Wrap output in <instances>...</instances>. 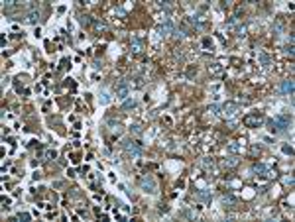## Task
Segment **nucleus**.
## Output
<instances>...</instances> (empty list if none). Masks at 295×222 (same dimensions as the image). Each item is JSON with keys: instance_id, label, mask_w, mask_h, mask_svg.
<instances>
[{"instance_id": "obj_1", "label": "nucleus", "mask_w": 295, "mask_h": 222, "mask_svg": "<svg viewBox=\"0 0 295 222\" xmlns=\"http://www.w3.org/2000/svg\"><path fill=\"white\" fill-rule=\"evenodd\" d=\"M289 124H291V118H289V116H277V118L270 120L272 132H285V130L289 128Z\"/></svg>"}, {"instance_id": "obj_2", "label": "nucleus", "mask_w": 295, "mask_h": 222, "mask_svg": "<svg viewBox=\"0 0 295 222\" xmlns=\"http://www.w3.org/2000/svg\"><path fill=\"white\" fill-rule=\"evenodd\" d=\"M122 147L128 151V153H132V155H140L142 153V142H132V140H124L122 142Z\"/></svg>"}, {"instance_id": "obj_3", "label": "nucleus", "mask_w": 295, "mask_h": 222, "mask_svg": "<svg viewBox=\"0 0 295 222\" xmlns=\"http://www.w3.org/2000/svg\"><path fill=\"white\" fill-rule=\"evenodd\" d=\"M262 122H264V116H262V114H250V116H246V118H244V124H246V126H250V128H258Z\"/></svg>"}, {"instance_id": "obj_4", "label": "nucleus", "mask_w": 295, "mask_h": 222, "mask_svg": "<svg viewBox=\"0 0 295 222\" xmlns=\"http://www.w3.org/2000/svg\"><path fill=\"white\" fill-rule=\"evenodd\" d=\"M128 92H130L128 85H126L124 81H120V83H118V87H116V96H118V98H126V96H128Z\"/></svg>"}, {"instance_id": "obj_5", "label": "nucleus", "mask_w": 295, "mask_h": 222, "mask_svg": "<svg viewBox=\"0 0 295 222\" xmlns=\"http://www.w3.org/2000/svg\"><path fill=\"white\" fill-rule=\"evenodd\" d=\"M238 108H240V106H238L236 102H226V104H222V106H220V110L224 112V114H234Z\"/></svg>"}, {"instance_id": "obj_6", "label": "nucleus", "mask_w": 295, "mask_h": 222, "mask_svg": "<svg viewBox=\"0 0 295 222\" xmlns=\"http://www.w3.org/2000/svg\"><path fill=\"white\" fill-rule=\"evenodd\" d=\"M142 189L150 191V193H155V183H153L152 177H144L142 179Z\"/></svg>"}, {"instance_id": "obj_7", "label": "nucleus", "mask_w": 295, "mask_h": 222, "mask_svg": "<svg viewBox=\"0 0 295 222\" xmlns=\"http://www.w3.org/2000/svg\"><path fill=\"white\" fill-rule=\"evenodd\" d=\"M281 92H285V94H293V81H291V79H287V81L281 83Z\"/></svg>"}, {"instance_id": "obj_8", "label": "nucleus", "mask_w": 295, "mask_h": 222, "mask_svg": "<svg viewBox=\"0 0 295 222\" xmlns=\"http://www.w3.org/2000/svg\"><path fill=\"white\" fill-rule=\"evenodd\" d=\"M252 171H254V173H258V175H266V173L270 171V167H268V165H264V163H254Z\"/></svg>"}, {"instance_id": "obj_9", "label": "nucleus", "mask_w": 295, "mask_h": 222, "mask_svg": "<svg viewBox=\"0 0 295 222\" xmlns=\"http://www.w3.org/2000/svg\"><path fill=\"white\" fill-rule=\"evenodd\" d=\"M37 18H40V12L37 10H32L28 16H26V22H30V24H35L37 22Z\"/></svg>"}, {"instance_id": "obj_10", "label": "nucleus", "mask_w": 295, "mask_h": 222, "mask_svg": "<svg viewBox=\"0 0 295 222\" xmlns=\"http://www.w3.org/2000/svg\"><path fill=\"white\" fill-rule=\"evenodd\" d=\"M222 202L230 206V204H236V202H238V199H236L234 195H224V197H222Z\"/></svg>"}, {"instance_id": "obj_11", "label": "nucleus", "mask_w": 295, "mask_h": 222, "mask_svg": "<svg viewBox=\"0 0 295 222\" xmlns=\"http://www.w3.org/2000/svg\"><path fill=\"white\" fill-rule=\"evenodd\" d=\"M197 200H205V202H208V200H211V193H207V191H205V193H199V195H197Z\"/></svg>"}, {"instance_id": "obj_12", "label": "nucleus", "mask_w": 295, "mask_h": 222, "mask_svg": "<svg viewBox=\"0 0 295 222\" xmlns=\"http://www.w3.org/2000/svg\"><path fill=\"white\" fill-rule=\"evenodd\" d=\"M130 132H134L136 136H142V126H138V124H134V126H130Z\"/></svg>"}, {"instance_id": "obj_13", "label": "nucleus", "mask_w": 295, "mask_h": 222, "mask_svg": "<svg viewBox=\"0 0 295 222\" xmlns=\"http://www.w3.org/2000/svg\"><path fill=\"white\" fill-rule=\"evenodd\" d=\"M134 106H136V102H134V98H128L126 102H124V106H122V108H124V110H128V108H134Z\"/></svg>"}, {"instance_id": "obj_14", "label": "nucleus", "mask_w": 295, "mask_h": 222, "mask_svg": "<svg viewBox=\"0 0 295 222\" xmlns=\"http://www.w3.org/2000/svg\"><path fill=\"white\" fill-rule=\"evenodd\" d=\"M159 30H161V32H173V26H171V22H165Z\"/></svg>"}, {"instance_id": "obj_15", "label": "nucleus", "mask_w": 295, "mask_h": 222, "mask_svg": "<svg viewBox=\"0 0 295 222\" xmlns=\"http://www.w3.org/2000/svg\"><path fill=\"white\" fill-rule=\"evenodd\" d=\"M228 149L232 151V153H236V151H240V145H238V142H234V144H230L228 145Z\"/></svg>"}, {"instance_id": "obj_16", "label": "nucleus", "mask_w": 295, "mask_h": 222, "mask_svg": "<svg viewBox=\"0 0 295 222\" xmlns=\"http://www.w3.org/2000/svg\"><path fill=\"white\" fill-rule=\"evenodd\" d=\"M79 22L85 24V26H89V24H91V16H79Z\"/></svg>"}, {"instance_id": "obj_17", "label": "nucleus", "mask_w": 295, "mask_h": 222, "mask_svg": "<svg viewBox=\"0 0 295 222\" xmlns=\"http://www.w3.org/2000/svg\"><path fill=\"white\" fill-rule=\"evenodd\" d=\"M55 155H57L55 149H47V151H45V157H47V159H55Z\"/></svg>"}, {"instance_id": "obj_18", "label": "nucleus", "mask_w": 295, "mask_h": 222, "mask_svg": "<svg viewBox=\"0 0 295 222\" xmlns=\"http://www.w3.org/2000/svg\"><path fill=\"white\" fill-rule=\"evenodd\" d=\"M219 110H220L219 104H213V106H208V112H213V114H219Z\"/></svg>"}, {"instance_id": "obj_19", "label": "nucleus", "mask_w": 295, "mask_h": 222, "mask_svg": "<svg viewBox=\"0 0 295 222\" xmlns=\"http://www.w3.org/2000/svg\"><path fill=\"white\" fill-rule=\"evenodd\" d=\"M236 163H238V159H226V161H224V165H226V167H234Z\"/></svg>"}, {"instance_id": "obj_20", "label": "nucleus", "mask_w": 295, "mask_h": 222, "mask_svg": "<svg viewBox=\"0 0 295 222\" xmlns=\"http://www.w3.org/2000/svg\"><path fill=\"white\" fill-rule=\"evenodd\" d=\"M18 218H20V220H30L32 216H30L28 212H20V216H18Z\"/></svg>"}, {"instance_id": "obj_21", "label": "nucleus", "mask_w": 295, "mask_h": 222, "mask_svg": "<svg viewBox=\"0 0 295 222\" xmlns=\"http://www.w3.org/2000/svg\"><path fill=\"white\" fill-rule=\"evenodd\" d=\"M173 35H175V37H179V39H181V37H183L185 33L181 32V30H173Z\"/></svg>"}, {"instance_id": "obj_22", "label": "nucleus", "mask_w": 295, "mask_h": 222, "mask_svg": "<svg viewBox=\"0 0 295 222\" xmlns=\"http://www.w3.org/2000/svg\"><path fill=\"white\" fill-rule=\"evenodd\" d=\"M95 26H97V30H106L104 22H95Z\"/></svg>"}, {"instance_id": "obj_23", "label": "nucleus", "mask_w": 295, "mask_h": 222, "mask_svg": "<svg viewBox=\"0 0 295 222\" xmlns=\"http://www.w3.org/2000/svg\"><path fill=\"white\" fill-rule=\"evenodd\" d=\"M283 153H289V155H293V149L289 147V145H283Z\"/></svg>"}, {"instance_id": "obj_24", "label": "nucleus", "mask_w": 295, "mask_h": 222, "mask_svg": "<svg viewBox=\"0 0 295 222\" xmlns=\"http://www.w3.org/2000/svg\"><path fill=\"white\" fill-rule=\"evenodd\" d=\"M285 53H287V55H293V45H287V47H285Z\"/></svg>"}, {"instance_id": "obj_25", "label": "nucleus", "mask_w": 295, "mask_h": 222, "mask_svg": "<svg viewBox=\"0 0 295 222\" xmlns=\"http://www.w3.org/2000/svg\"><path fill=\"white\" fill-rule=\"evenodd\" d=\"M236 32H238V35H244V33H246V28H244V26H238Z\"/></svg>"}]
</instances>
